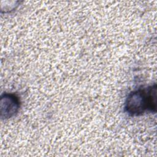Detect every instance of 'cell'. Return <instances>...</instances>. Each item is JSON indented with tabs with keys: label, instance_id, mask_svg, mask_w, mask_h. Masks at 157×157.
Masks as SVG:
<instances>
[{
	"label": "cell",
	"instance_id": "6da1fadb",
	"mask_svg": "<svg viewBox=\"0 0 157 157\" xmlns=\"http://www.w3.org/2000/svg\"><path fill=\"white\" fill-rule=\"evenodd\" d=\"M156 85L139 88L128 96L124 109L131 116H138L145 112H156Z\"/></svg>",
	"mask_w": 157,
	"mask_h": 157
}]
</instances>
